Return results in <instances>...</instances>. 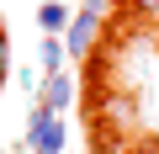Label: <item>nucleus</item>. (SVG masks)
<instances>
[{"label":"nucleus","instance_id":"1","mask_svg":"<svg viewBox=\"0 0 159 154\" xmlns=\"http://www.w3.org/2000/svg\"><path fill=\"white\" fill-rule=\"evenodd\" d=\"M21 143H27V154H64V117L48 112V106H32Z\"/></svg>","mask_w":159,"mask_h":154},{"label":"nucleus","instance_id":"2","mask_svg":"<svg viewBox=\"0 0 159 154\" xmlns=\"http://www.w3.org/2000/svg\"><path fill=\"white\" fill-rule=\"evenodd\" d=\"M101 43V16H90V11H74V21H69V32H64V48H69V58H90V48Z\"/></svg>","mask_w":159,"mask_h":154},{"label":"nucleus","instance_id":"3","mask_svg":"<svg viewBox=\"0 0 159 154\" xmlns=\"http://www.w3.org/2000/svg\"><path fill=\"white\" fill-rule=\"evenodd\" d=\"M74 101V80L64 69H53V74H43V91H37V106H48V112H64Z\"/></svg>","mask_w":159,"mask_h":154},{"label":"nucleus","instance_id":"4","mask_svg":"<svg viewBox=\"0 0 159 154\" xmlns=\"http://www.w3.org/2000/svg\"><path fill=\"white\" fill-rule=\"evenodd\" d=\"M69 21H74V11L64 6V0H43V6H37V27H43V32L64 37V32H69Z\"/></svg>","mask_w":159,"mask_h":154},{"label":"nucleus","instance_id":"5","mask_svg":"<svg viewBox=\"0 0 159 154\" xmlns=\"http://www.w3.org/2000/svg\"><path fill=\"white\" fill-rule=\"evenodd\" d=\"M37 58H43V74H53V69H64V58H69V48H64V37H53V32H48V37H43V53H37Z\"/></svg>","mask_w":159,"mask_h":154},{"label":"nucleus","instance_id":"6","mask_svg":"<svg viewBox=\"0 0 159 154\" xmlns=\"http://www.w3.org/2000/svg\"><path fill=\"white\" fill-rule=\"evenodd\" d=\"M96 154H133V149H127V143H117V138H111V133H106V138H101V143H96Z\"/></svg>","mask_w":159,"mask_h":154},{"label":"nucleus","instance_id":"7","mask_svg":"<svg viewBox=\"0 0 159 154\" xmlns=\"http://www.w3.org/2000/svg\"><path fill=\"white\" fill-rule=\"evenodd\" d=\"M6 69H11V37L0 32V80H6Z\"/></svg>","mask_w":159,"mask_h":154},{"label":"nucleus","instance_id":"8","mask_svg":"<svg viewBox=\"0 0 159 154\" xmlns=\"http://www.w3.org/2000/svg\"><path fill=\"white\" fill-rule=\"evenodd\" d=\"M127 6H133L138 16H159V0H127Z\"/></svg>","mask_w":159,"mask_h":154},{"label":"nucleus","instance_id":"9","mask_svg":"<svg viewBox=\"0 0 159 154\" xmlns=\"http://www.w3.org/2000/svg\"><path fill=\"white\" fill-rule=\"evenodd\" d=\"M80 11H90V16H106V0H85Z\"/></svg>","mask_w":159,"mask_h":154},{"label":"nucleus","instance_id":"10","mask_svg":"<svg viewBox=\"0 0 159 154\" xmlns=\"http://www.w3.org/2000/svg\"><path fill=\"white\" fill-rule=\"evenodd\" d=\"M138 154H159V149H138Z\"/></svg>","mask_w":159,"mask_h":154}]
</instances>
